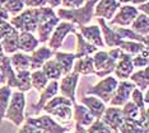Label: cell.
<instances>
[{"label": "cell", "instance_id": "1", "mask_svg": "<svg viewBox=\"0 0 149 133\" xmlns=\"http://www.w3.org/2000/svg\"><path fill=\"white\" fill-rule=\"evenodd\" d=\"M98 0H86L84 5L77 9H64L60 8L56 12V15L59 17L60 20H65V22H70L74 25L82 27L87 25L91 23L93 19V12H94V5Z\"/></svg>", "mask_w": 149, "mask_h": 133}, {"label": "cell", "instance_id": "2", "mask_svg": "<svg viewBox=\"0 0 149 133\" xmlns=\"http://www.w3.org/2000/svg\"><path fill=\"white\" fill-rule=\"evenodd\" d=\"M120 53L121 50L118 47L110 48V51H97L96 53H93L92 59H93L94 75L97 77H104L112 74Z\"/></svg>", "mask_w": 149, "mask_h": 133}, {"label": "cell", "instance_id": "3", "mask_svg": "<svg viewBox=\"0 0 149 133\" xmlns=\"http://www.w3.org/2000/svg\"><path fill=\"white\" fill-rule=\"evenodd\" d=\"M42 110L64 124H68L73 121V101L61 95L59 96L55 95L52 99H50L42 108Z\"/></svg>", "mask_w": 149, "mask_h": 133}, {"label": "cell", "instance_id": "4", "mask_svg": "<svg viewBox=\"0 0 149 133\" xmlns=\"http://www.w3.org/2000/svg\"><path fill=\"white\" fill-rule=\"evenodd\" d=\"M26 113V95L22 91H12V96L9 100V105L6 108L4 118L12 122L15 127H21L24 122Z\"/></svg>", "mask_w": 149, "mask_h": 133}, {"label": "cell", "instance_id": "5", "mask_svg": "<svg viewBox=\"0 0 149 133\" xmlns=\"http://www.w3.org/2000/svg\"><path fill=\"white\" fill-rule=\"evenodd\" d=\"M118 84V80L112 75H108V76H104L102 80H100L96 85L88 88L86 94L87 95H93L98 99L103 101L104 104H108L112 98V94L115 91Z\"/></svg>", "mask_w": 149, "mask_h": 133}, {"label": "cell", "instance_id": "6", "mask_svg": "<svg viewBox=\"0 0 149 133\" xmlns=\"http://www.w3.org/2000/svg\"><path fill=\"white\" fill-rule=\"evenodd\" d=\"M9 23L14 27L19 32H29V33H36L37 27L40 22L37 18V12L36 8H28L19 13L18 15L13 17L9 20Z\"/></svg>", "mask_w": 149, "mask_h": 133}, {"label": "cell", "instance_id": "7", "mask_svg": "<svg viewBox=\"0 0 149 133\" xmlns=\"http://www.w3.org/2000/svg\"><path fill=\"white\" fill-rule=\"evenodd\" d=\"M26 123L33 125L37 129L42 131L43 133H68L70 129L68 127H64L60 123H57L54 118H51L49 114L37 115V117H27Z\"/></svg>", "mask_w": 149, "mask_h": 133}, {"label": "cell", "instance_id": "8", "mask_svg": "<svg viewBox=\"0 0 149 133\" xmlns=\"http://www.w3.org/2000/svg\"><path fill=\"white\" fill-rule=\"evenodd\" d=\"M77 32V27L70 22H60L59 24L55 27L54 32L50 36V39L47 42V47L51 48L52 51H59L63 47L64 42H65L68 34L70 33H75Z\"/></svg>", "mask_w": 149, "mask_h": 133}, {"label": "cell", "instance_id": "9", "mask_svg": "<svg viewBox=\"0 0 149 133\" xmlns=\"http://www.w3.org/2000/svg\"><path fill=\"white\" fill-rule=\"evenodd\" d=\"M59 93V81L57 80H50L49 84L46 85V88L40 93L38 101L33 105L31 110H27V113L24 117H32V115H40V113L42 112V108L45 107V104L50 99H52L55 95ZM24 118V119H26Z\"/></svg>", "mask_w": 149, "mask_h": 133}, {"label": "cell", "instance_id": "10", "mask_svg": "<svg viewBox=\"0 0 149 133\" xmlns=\"http://www.w3.org/2000/svg\"><path fill=\"white\" fill-rule=\"evenodd\" d=\"M139 12L136 6H133L130 4H124L117 9L115 15L108 20V27L111 25H118V27H129L134 22V19L138 17Z\"/></svg>", "mask_w": 149, "mask_h": 133}, {"label": "cell", "instance_id": "11", "mask_svg": "<svg viewBox=\"0 0 149 133\" xmlns=\"http://www.w3.org/2000/svg\"><path fill=\"white\" fill-rule=\"evenodd\" d=\"M80 75H78L74 71H70L69 74L61 76V81L59 84V91L60 95L66 99H69L70 101L77 103V98H75V91H77V85L79 81Z\"/></svg>", "mask_w": 149, "mask_h": 133}, {"label": "cell", "instance_id": "12", "mask_svg": "<svg viewBox=\"0 0 149 133\" xmlns=\"http://www.w3.org/2000/svg\"><path fill=\"white\" fill-rule=\"evenodd\" d=\"M134 88H135V85L131 81L120 80L108 104L111 107H123L125 103H127L130 100V94L134 90Z\"/></svg>", "mask_w": 149, "mask_h": 133}, {"label": "cell", "instance_id": "13", "mask_svg": "<svg viewBox=\"0 0 149 133\" xmlns=\"http://www.w3.org/2000/svg\"><path fill=\"white\" fill-rule=\"evenodd\" d=\"M131 54H129L126 52H123L121 51L120 56L116 61V65H115V77L120 80H127L129 76L134 72V66H133V61H131Z\"/></svg>", "mask_w": 149, "mask_h": 133}, {"label": "cell", "instance_id": "14", "mask_svg": "<svg viewBox=\"0 0 149 133\" xmlns=\"http://www.w3.org/2000/svg\"><path fill=\"white\" fill-rule=\"evenodd\" d=\"M120 6L121 3L118 0H98L94 5L93 15L104 20H110Z\"/></svg>", "mask_w": 149, "mask_h": 133}, {"label": "cell", "instance_id": "15", "mask_svg": "<svg viewBox=\"0 0 149 133\" xmlns=\"http://www.w3.org/2000/svg\"><path fill=\"white\" fill-rule=\"evenodd\" d=\"M102 122L106 125H108L112 131H118V128H120V125L123 124L124 122V117H123V112H121V108L118 107H106L104 109L102 117Z\"/></svg>", "mask_w": 149, "mask_h": 133}, {"label": "cell", "instance_id": "16", "mask_svg": "<svg viewBox=\"0 0 149 133\" xmlns=\"http://www.w3.org/2000/svg\"><path fill=\"white\" fill-rule=\"evenodd\" d=\"M97 22H98V24H100L98 27H100L101 33H102V39H103L104 46L110 47V48H115V47L120 46L123 39L120 38V36H118L111 27L107 25L106 20L102 18H97Z\"/></svg>", "mask_w": 149, "mask_h": 133}, {"label": "cell", "instance_id": "17", "mask_svg": "<svg viewBox=\"0 0 149 133\" xmlns=\"http://www.w3.org/2000/svg\"><path fill=\"white\" fill-rule=\"evenodd\" d=\"M54 52L55 51L49 48L47 46L37 47L35 51H32L31 54H29V57H31V67H29V71L40 70L42 67V65L54 56Z\"/></svg>", "mask_w": 149, "mask_h": 133}, {"label": "cell", "instance_id": "18", "mask_svg": "<svg viewBox=\"0 0 149 133\" xmlns=\"http://www.w3.org/2000/svg\"><path fill=\"white\" fill-rule=\"evenodd\" d=\"M79 33L83 36V38L88 41L91 44H93L94 47H104L103 39H102V33H101V29L97 24L93 25H82L79 27Z\"/></svg>", "mask_w": 149, "mask_h": 133}, {"label": "cell", "instance_id": "19", "mask_svg": "<svg viewBox=\"0 0 149 133\" xmlns=\"http://www.w3.org/2000/svg\"><path fill=\"white\" fill-rule=\"evenodd\" d=\"M80 104H83L91 112L94 119H101L104 109H106V104L101 99L93 96V95H83L80 98Z\"/></svg>", "mask_w": 149, "mask_h": 133}, {"label": "cell", "instance_id": "20", "mask_svg": "<svg viewBox=\"0 0 149 133\" xmlns=\"http://www.w3.org/2000/svg\"><path fill=\"white\" fill-rule=\"evenodd\" d=\"M74 37H75V51H74V56H75V60L77 59H82V57H86V56H92L93 53H96L98 48L94 47L93 44H91L88 41H86L83 38V36L80 34L79 32H75L74 33Z\"/></svg>", "mask_w": 149, "mask_h": 133}, {"label": "cell", "instance_id": "21", "mask_svg": "<svg viewBox=\"0 0 149 133\" xmlns=\"http://www.w3.org/2000/svg\"><path fill=\"white\" fill-rule=\"evenodd\" d=\"M59 23H60V19H59L57 15L54 17V18H51V19H47V20H45V22L40 23L38 27H37V30H36L38 42L42 43V44L49 42L50 36H51V33L54 32L55 27L59 24Z\"/></svg>", "mask_w": 149, "mask_h": 133}, {"label": "cell", "instance_id": "22", "mask_svg": "<svg viewBox=\"0 0 149 133\" xmlns=\"http://www.w3.org/2000/svg\"><path fill=\"white\" fill-rule=\"evenodd\" d=\"M73 119L75 123L83 127H88L93 123L94 117L91 114V112L80 103H74L73 104Z\"/></svg>", "mask_w": 149, "mask_h": 133}, {"label": "cell", "instance_id": "23", "mask_svg": "<svg viewBox=\"0 0 149 133\" xmlns=\"http://www.w3.org/2000/svg\"><path fill=\"white\" fill-rule=\"evenodd\" d=\"M54 60L57 62V65L61 69L63 76L69 74L73 70V63L75 61V56L73 52H60V51H55L54 52Z\"/></svg>", "mask_w": 149, "mask_h": 133}, {"label": "cell", "instance_id": "24", "mask_svg": "<svg viewBox=\"0 0 149 133\" xmlns=\"http://www.w3.org/2000/svg\"><path fill=\"white\" fill-rule=\"evenodd\" d=\"M38 39L33 33L29 32H19V38H18V46L19 51L24 53H31L38 47Z\"/></svg>", "mask_w": 149, "mask_h": 133}, {"label": "cell", "instance_id": "25", "mask_svg": "<svg viewBox=\"0 0 149 133\" xmlns=\"http://www.w3.org/2000/svg\"><path fill=\"white\" fill-rule=\"evenodd\" d=\"M0 72L3 74L5 79V85L9 86L10 89L17 88V76H15V71L13 70L12 65H10V60H9V56L5 54L3 57L1 62H0Z\"/></svg>", "mask_w": 149, "mask_h": 133}, {"label": "cell", "instance_id": "26", "mask_svg": "<svg viewBox=\"0 0 149 133\" xmlns=\"http://www.w3.org/2000/svg\"><path fill=\"white\" fill-rule=\"evenodd\" d=\"M10 65L13 67V70L15 72H19V71H29V67H31V57H29L28 53H24V52H18L13 53L10 57Z\"/></svg>", "mask_w": 149, "mask_h": 133}, {"label": "cell", "instance_id": "27", "mask_svg": "<svg viewBox=\"0 0 149 133\" xmlns=\"http://www.w3.org/2000/svg\"><path fill=\"white\" fill-rule=\"evenodd\" d=\"M111 28H112L115 32L120 36V38L124 39V41H134V42H140V43H144L145 46H148V43H149L148 37L138 34V33H135L134 30H131L130 28H127V27L111 25Z\"/></svg>", "mask_w": 149, "mask_h": 133}, {"label": "cell", "instance_id": "28", "mask_svg": "<svg viewBox=\"0 0 149 133\" xmlns=\"http://www.w3.org/2000/svg\"><path fill=\"white\" fill-rule=\"evenodd\" d=\"M78 75H94V67H93V59L92 56H86L82 59H77L73 63V70Z\"/></svg>", "mask_w": 149, "mask_h": 133}, {"label": "cell", "instance_id": "29", "mask_svg": "<svg viewBox=\"0 0 149 133\" xmlns=\"http://www.w3.org/2000/svg\"><path fill=\"white\" fill-rule=\"evenodd\" d=\"M18 38H19V30H14L13 33L8 34L6 37L0 39V44H1L3 52L5 54H13L19 51L18 46Z\"/></svg>", "mask_w": 149, "mask_h": 133}, {"label": "cell", "instance_id": "30", "mask_svg": "<svg viewBox=\"0 0 149 133\" xmlns=\"http://www.w3.org/2000/svg\"><path fill=\"white\" fill-rule=\"evenodd\" d=\"M130 81L135 85V88H138L139 90L145 91L149 86V77H148V67L138 70L136 72H133L129 76Z\"/></svg>", "mask_w": 149, "mask_h": 133}, {"label": "cell", "instance_id": "31", "mask_svg": "<svg viewBox=\"0 0 149 133\" xmlns=\"http://www.w3.org/2000/svg\"><path fill=\"white\" fill-rule=\"evenodd\" d=\"M41 70L43 71V74L46 75V77L49 80H59L63 76L61 69L57 65V62L54 60V57H51L50 60H47L45 63L42 65Z\"/></svg>", "mask_w": 149, "mask_h": 133}, {"label": "cell", "instance_id": "32", "mask_svg": "<svg viewBox=\"0 0 149 133\" xmlns=\"http://www.w3.org/2000/svg\"><path fill=\"white\" fill-rule=\"evenodd\" d=\"M130 29L134 30L135 33H138V34H140V36L148 37V34H149V19H148V15L139 13L138 17L134 19V22L131 23V28Z\"/></svg>", "mask_w": 149, "mask_h": 133}, {"label": "cell", "instance_id": "33", "mask_svg": "<svg viewBox=\"0 0 149 133\" xmlns=\"http://www.w3.org/2000/svg\"><path fill=\"white\" fill-rule=\"evenodd\" d=\"M49 79L46 77V75L43 74V71L40 70H35L31 71V84L32 88L35 89L37 93H41L43 89L46 88V85L49 84Z\"/></svg>", "mask_w": 149, "mask_h": 133}, {"label": "cell", "instance_id": "34", "mask_svg": "<svg viewBox=\"0 0 149 133\" xmlns=\"http://www.w3.org/2000/svg\"><path fill=\"white\" fill-rule=\"evenodd\" d=\"M17 76V90L26 93L32 89V84H31V71H19L15 72Z\"/></svg>", "mask_w": 149, "mask_h": 133}, {"label": "cell", "instance_id": "35", "mask_svg": "<svg viewBox=\"0 0 149 133\" xmlns=\"http://www.w3.org/2000/svg\"><path fill=\"white\" fill-rule=\"evenodd\" d=\"M12 91H13L12 89L6 86V85H3L0 88V123L4 119L6 108H8L9 100H10V96H12Z\"/></svg>", "mask_w": 149, "mask_h": 133}, {"label": "cell", "instance_id": "36", "mask_svg": "<svg viewBox=\"0 0 149 133\" xmlns=\"http://www.w3.org/2000/svg\"><path fill=\"white\" fill-rule=\"evenodd\" d=\"M148 46H145L144 43H140V42H134V41H124L121 42V44L118 46L123 52H126L131 56H135V54L140 53L144 48H147Z\"/></svg>", "mask_w": 149, "mask_h": 133}, {"label": "cell", "instance_id": "37", "mask_svg": "<svg viewBox=\"0 0 149 133\" xmlns=\"http://www.w3.org/2000/svg\"><path fill=\"white\" fill-rule=\"evenodd\" d=\"M121 112H123L124 121H136L139 118V108L131 100L123 105Z\"/></svg>", "mask_w": 149, "mask_h": 133}, {"label": "cell", "instance_id": "38", "mask_svg": "<svg viewBox=\"0 0 149 133\" xmlns=\"http://www.w3.org/2000/svg\"><path fill=\"white\" fill-rule=\"evenodd\" d=\"M24 0H6L3 8L8 12V14L15 17L24 10Z\"/></svg>", "mask_w": 149, "mask_h": 133}, {"label": "cell", "instance_id": "39", "mask_svg": "<svg viewBox=\"0 0 149 133\" xmlns=\"http://www.w3.org/2000/svg\"><path fill=\"white\" fill-rule=\"evenodd\" d=\"M131 61H133V66L134 69L138 67L139 70L140 69H144V67H148V63H149V59H148V47L144 48L140 53L135 54V56L131 57Z\"/></svg>", "mask_w": 149, "mask_h": 133}, {"label": "cell", "instance_id": "40", "mask_svg": "<svg viewBox=\"0 0 149 133\" xmlns=\"http://www.w3.org/2000/svg\"><path fill=\"white\" fill-rule=\"evenodd\" d=\"M87 133H113V131L103 123L102 119H94L93 123L88 125Z\"/></svg>", "mask_w": 149, "mask_h": 133}, {"label": "cell", "instance_id": "41", "mask_svg": "<svg viewBox=\"0 0 149 133\" xmlns=\"http://www.w3.org/2000/svg\"><path fill=\"white\" fill-rule=\"evenodd\" d=\"M130 99H131V101L136 105V107L139 109H141V108H148L147 105L144 104V96H143V91L141 90H139L138 88H134V90L131 91V94H130Z\"/></svg>", "mask_w": 149, "mask_h": 133}, {"label": "cell", "instance_id": "42", "mask_svg": "<svg viewBox=\"0 0 149 133\" xmlns=\"http://www.w3.org/2000/svg\"><path fill=\"white\" fill-rule=\"evenodd\" d=\"M86 0H61V6L64 9H77L84 5Z\"/></svg>", "mask_w": 149, "mask_h": 133}, {"label": "cell", "instance_id": "43", "mask_svg": "<svg viewBox=\"0 0 149 133\" xmlns=\"http://www.w3.org/2000/svg\"><path fill=\"white\" fill-rule=\"evenodd\" d=\"M15 30V28L13 27L9 22H1L0 23V39L6 37L8 34H10Z\"/></svg>", "mask_w": 149, "mask_h": 133}, {"label": "cell", "instance_id": "44", "mask_svg": "<svg viewBox=\"0 0 149 133\" xmlns=\"http://www.w3.org/2000/svg\"><path fill=\"white\" fill-rule=\"evenodd\" d=\"M17 133H43L42 131H40V129H37L36 127H33V125L28 124V123H23L21 127H19V131Z\"/></svg>", "mask_w": 149, "mask_h": 133}, {"label": "cell", "instance_id": "45", "mask_svg": "<svg viewBox=\"0 0 149 133\" xmlns=\"http://www.w3.org/2000/svg\"><path fill=\"white\" fill-rule=\"evenodd\" d=\"M24 5L28 8H41L47 5V0H24Z\"/></svg>", "mask_w": 149, "mask_h": 133}, {"label": "cell", "instance_id": "46", "mask_svg": "<svg viewBox=\"0 0 149 133\" xmlns=\"http://www.w3.org/2000/svg\"><path fill=\"white\" fill-rule=\"evenodd\" d=\"M136 9H138L139 13H141V14H145V15H148V13H149V5H148V3L139 4V6H136Z\"/></svg>", "mask_w": 149, "mask_h": 133}, {"label": "cell", "instance_id": "47", "mask_svg": "<svg viewBox=\"0 0 149 133\" xmlns=\"http://www.w3.org/2000/svg\"><path fill=\"white\" fill-rule=\"evenodd\" d=\"M1 22H9V14L3 6H0V23Z\"/></svg>", "mask_w": 149, "mask_h": 133}, {"label": "cell", "instance_id": "48", "mask_svg": "<svg viewBox=\"0 0 149 133\" xmlns=\"http://www.w3.org/2000/svg\"><path fill=\"white\" fill-rule=\"evenodd\" d=\"M118 1L121 3V4H143V3H148V0H118Z\"/></svg>", "mask_w": 149, "mask_h": 133}, {"label": "cell", "instance_id": "49", "mask_svg": "<svg viewBox=\"0 0 149 133\" xmlns=\"http://www.w3.org/2000/svg\"><path fill=\"white\" fill-rule=\"evenodd\" d=\"M47 4L50 5V8H56V6H59L61 4V0H47Z\"/></svg>", "mask_w": 149, "mask_h": 133}, {"label": "cell", "instance_id": "50", "mask_svg": "<svg viewBox=\"0 0 149 133\" xmlns=\"http://www.w3.org/2000/svg\"><path fill=\"white\" fill-rule=\"evenodd\" d=\"M74 133H87V129L83 125H79L78 123H75V132Z\"/></svg>", "mask_w": 149, "mask_h": 133}, {"label": "cell", "instance_id": "51", "mask_svg": "<svg viewBox=\"0 0 149 133\" xmlns=\"http://www.w3.org/2000/svg\"><path fill=\"white\" fill-rule=\"evenodd\" d=\"M143 96H144V104L147 105H149V95H148V89L145 91H143Z\"/></svg>", "mask_w": 149, "mask_h": 133}, {"label": "cell", "instance_id": "52", "mask_svg": "<svg viewBox=\"0 0 149 133\" xmlns=\"http://www.w3.org/2000/svg\"><path fill=\"white\" fill-rule=\"evenodd\" d=\"M0 85H5V79H4V76H3V74L0 72Z\"/></svg>", "mask_w": 149, "mask_h": 133}, {"label": "cell", "instance_id": "53", "mask_svg": "<svg viewBox=\"0 0 149 133\" xmlns=\"http://www.w3.org/2000/svg\"><path fill=\"white\" fill-rule=\"evenodd\" d=\"M5 56V53L3 52V48H1V44H0V62H1V60H3V57Z\"/></svg>", "mask_w": 149, "mask_h": 133}, {"label": "cell", "instance_id": "54", "mask_svg": "<svg viewBox=\"0 0 149 133\" xmlns=\"http://www.w3.org/2000/svg\"><path fill=\"white\" fill-rule=\"evenodd\" d=\"M6 1V0H0V6H3V5H4V3Z\"/></svg>", "mask_w": 149, "mask_h": 133}, {"label": "cell", "instance_id": "55", "mask_svg": "<svg viewBox=\"0 0 149 133\" xmlns=\"http://www.w3.org/2000/svg\"><path fill=\"white\" fill-rule=\"evenodd\" d=\"M113 133H120V132H118V131H113Z\"/></svg>", "mask_w": 149, "mask_h": 133}, {"label": "cell", "instance_id": "56", "mask_svg": "<svg viewBox=\"0 0 149 133\" xmlns=\"http://www.w3.org/2000/svg\"><path fill=\"white\" fill-rule=\"evenodd\" d=\"M68 133H70V132H68Z\"/></svg>", "mask_w": 149, "mask_h": 133}]
</instances>
